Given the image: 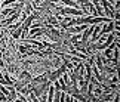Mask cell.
Here are the masks:
<instances>
[{
	"label": "cell",
	"mask_w": 120,
	"mask_h": 102,
	"mask_svg": "<svg viewBox=\"0 0 120 102\" xmlns=\"http://www.w3.org/2000/svg\"><path fill=\"white\" fill-rule=\"evenodd\" d=\"M31 78H33V76H31V73L27 71V69H21L16 76V80H19L21 83H24V84H28L31 81Z\"/></svg>",
	"instance_id": "cell-1"
},
{
	"label": "cell",
	"mask_w": 120,
	"mask_h": 102,
	"mask_svg": "<svg viewBox=\"0 0 120 102\" xmlns=\"http://www.w3.org/2000/svg\"><path fill=\"white\" fill-rule=\"evenodd\" d=\"M16 2H19V0H3V2L0 3V7H8V6H12V4H15Z\"/></svg>",
	"instance_id": "cell-2"
},
{
	"label": "cell",
	"mask_w": 120,
	"mask_h": 102,
	"mask_svg": "<svg viewBox=\"0 0 120 102\" xmlns=\"http://www.w3.org/2000/svg\"><path fill=\"white\" fill-rule=\"evenodd\" d=\"M114 21V19H113ZM114 31H120V21H114Z\"/></svg>",
	"instance_id": "cell-3"
},
{
	"label": "cell",
	"mask_w": 120,
	"mask_h": 102,
	"mask_svg": "<svg viewBox=\"0 0 120 102\" xmlns=\"http://www.w3.org/2000/svg\"><path fill=\"white\" fill-rule=\"evenodd\" d=\"M0 102H8V96L3 92H0Z\"/></svg>",
	"instance_id": "cell-4"
}]
</instances>
